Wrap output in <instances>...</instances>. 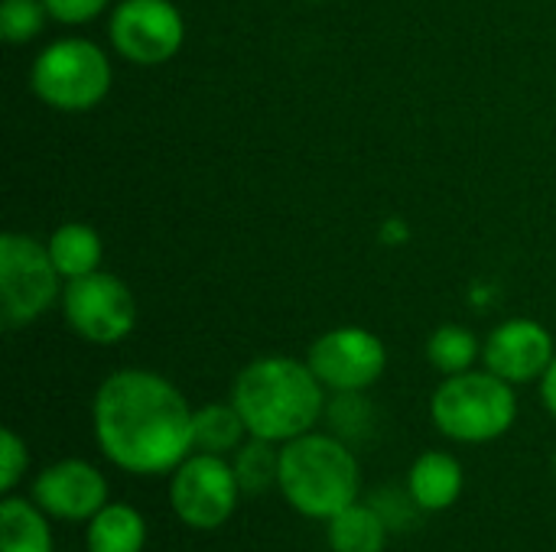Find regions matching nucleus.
I'll return each mask as SVG.
<instances>
[{
	"instance_id": "1",
	"label": "nucleus",
	"mask_w": 556,
	"mask_h": 552,
	"mask_svg": "<svg viewBox=\"0 0 556 552\" xmlns=\"http://www.w3.org/2000/svg\"><path fill=\"white\" fill-rule=\"evenodd\" d=\"M192 407L182 390L156 371L124 368L101 381L91 400L98 452L137 478L173 475L192 446Z\"/></svg>"
},
{
	"instance_id": "2",
	"label": "nucleus",
	"mask_w": 556,
	"mask_h": 552,
	"mask_svg": "<svg viewBox=\"0 0 556 552\" xmlns=\"http://www.w3.org/2000/svg\"><path fill=\"white\" fill-rule=\"evenodd\" d=\"M231 403L241 413L248 436L283 446L326 413V387L306 361L267 355L244 364L231 384Z\"/></svg>"
},
{
	"instance_id": "3",
	"label": "nucleus",
	"mask_w": 556,
	"mask_h": 552,
	"mask_svg": "<svg viewBox=\"0 0 556 552\" xmlns=\"http://www.w3.org/2000/svg\"><path fill=\"white\" fill-rule=\"evenodd\" d=\"M277 491L306 521L326 524L362 495V465L336 433H303L280 446Z\"/></svg>"
},
{
	"instance_id": "4",
	"label": "nucleus",
	"mask_w": 556,
	"mask_h": 552,
	"mask_svg": "<svg viewBox=\"0 0 556 552\" xmlns=\"http://www.w3.org/2000/svg\"><path fill=\"white\" fill-rule=\"evenodd\" d=\"M430 420L437 433L463 446H485L502 439L518 420L515 384L492 371L450 374L430 397Z\"/></svg>"
},
{
	"instance_id": "5",
	"label": "nucleus",
	"mask_w": 556,
	"mask_h": 552,
	"mask_svg": "<svg viewBox=\"0 0 556 552\" xmlns=\"http://www.w3.org/2000/svg\"><path fill=\"white\" fill-rule=\"evenodd\" d=\"M29 85L36 98L55 111H91L111 91V62L91 39H55L33 59Z\"/></svg>"
},
{
	"instance_id": "6",
	"label": "nucleus",
	"mask_w": 556,
	"mask_h": 552,
	"mask_svg": "<svg viewBox=\"0 0 556 552\" xmlns=\"http://www.w3.org/2000/svg\"><path fill=\"white\" fill-rule=\"evenodd\" d=\"M241 485L228 455L192 452L169 475V511L189 530L225 527L241 501Z\"/></svg>"
},
{
	"instance_id": "7",
	"label": "nucleus",
	"mask_w": 556,
	"mask_h": 552,
	"mask_svg": "<svg viewBox=\"0 0 556 552\" xmlns=\"http://www.w3.org/2000/svg\"><path fill=\"white\" fill-rule=\"evenodd\" d=\"M59 270L49 244L7 231L0 238V309L10 329L29 325L49 312L59 296Z\"/></svg>"
},
{
	"instance_id": "8",
	"label": "nucleus",
	"mask_w": 556,
	"mask_h": 552,
	"mask_svg": "<svg viewBox=\"0 0 556 552\" xmlns=\"http://www.w3.org/2000/svg\"><path fill=\"white\" fill-rule=\"evenodd\" d=\"M62 312L68 329L91 345H117L137 325L134 293L121 277L104 270L68 280L62 290Z\"/></svg>"
},
{
	"instance_id": "9",
	"label": "nucleus",
	"mask_w": 556,
	"mask_h": 552,
	"mask_svg": "<svg viewBox=\"0 0 556 552\" xmlns=\"http://www.w3.org/2000/svg\"><path fill=\"white\" fill-rule=\"evenodd\" d=\"M306 364L319 377V384L332 394H365L375 387L388 368L384 342L358 325H342L319 335L309 345Z\"/></svg>"
},
{
	"instance_id": "10",
	"label": "nucleus",
	"mask_w": 556,
	"mask_h": 552,
	"mask_svg": "<svg viewBox=\"0 0 556 552\" xmlns=\"http://www.w3.org/2000/svg\"><path fill=\"white\" fill-rule=\"evenodd\" d=\"M111 46L134 65L169 62L186 39V23L169 0H121L108 20Z\"/></svg>"
},
{
	"instance_id": "11",
	"label": "nucleus",
	"mask_w": 556,
	"mask_h": 552,
	"mask_svg": "<svg viewBox=\"0 0 556 552\" xmlns=\"http://www.w3.org/2000/svg\"><path fill=\"white\" fill-rule=\"evenodd\" d=\"M29 498L59 524H88L111 501V488L98 465L59 459L33 478Z\"/></svg>"
},
{
	"instance_id": "12",
	"label": "nucleus",
	"mask_w": 556,
	"mask_h": 552,
	"mask_svg": "<svg viewBox=\"0 0 556 552\" xmlns=\"http://www.w3.org/2000/svg\"><path fill=\"white\" fill-rule=\"evenodd\" d=\"M554 355L551 332L534 319H508L482 345L485 371L498 374L508 384L541 381L547 374Z\"/></svg>"
},
{
	"instance_id": "13",
	"label": "nucleus",
	"mask_w": 556,
	"mask_h": 552,
	"mask_svg": "<svg viewBox=\"0 0 556 552\" xmlns=\"http://www.w3.org/2000/svg\"><path fill=\"white\" fill-rule=\"evenodd\" d=\"M463 488H466V468L456 455L443 449H430L417 455L407 472V491L424 514L450 511L463 498Z\"/></svg>"
},
{
	"instance_id": "14",
	"label": "nucleus",
	"mask_w": 556,
	"mask_h": 552,
	"mask_svg": "<svg viewBox=\"0 0 556 552\" xmlns=\"http://www.w3.org/2000/svg\"><path fill=\"white\" fill-rule=\"evenodd\" d=\"M0 552H55L52 517L33 498L3 495V501H0Z\"/></svg>"
},
{
	"instance_id": "15",
	"label": "nucleus",
	"mask_w": 556,
	"mask_h": 552,
	"mask_svg": "<svg viewBox=\"0 0 556 552\" xmlns=\"http://www.w3.org/2000/svg\"><path fill=\"white\" fill-rule=\"evenodd\" d=\"M143 547H147V521L127 501H108L85 524L88 552H143Z\"/></svg>"
},
{
	"instance_id": "16",
	"label": "nucleus",
	"mask_w": 556,
	"mask_h": 552,
	"mask_svg": "<svg viewBox=\"0 0 556 552\" xmlns=\"http://www.w3.org/2000/svg\"><path fill=\"white\" fill-rule=\"evenodd\" d=\"M388 540L391 527L371 501H355L326 521V543L332 552H384Z\"/></svg>"
},
{
	"instance_id": "17",
	"label": "nucleus",
	"mask_w": 556,
	"mask_h": 552,
	"mask_svg": "<svg viewBox=\"0 0 556 552\" xmlns=\"http://www.w3.org/2000/svg\"><path fill=\"white\" fill-rule=\"evenodd\" d=\"M248 426L235 403H208L192 413V446L195 452L212 455H235L248 442Z\"/></svg>"
},
{
	"instance_id": "18",
	"label": "nucleus",
	"mask_w": 556,
	"mask_h": 552,
	"mask_svg": "<svg viewBox=\"0 0 556 552\" xmlns=\"http://www.w3.org/2000/svg\"><path fill=\"white\" fill-rule=\"evenodd\" d=\"M49 254H52L55 270L65 280H78V277H88V273L101 270L104 247H101V238H98V231L91 224L68 221L49 238Z\"/></svg>"
},
{
	"instance_id": "19",
	"label": "nucleus",
	"mask_w": 556,
	"mask_h": 552,
	"mask_svg": "<svg viewBox=\"0 0 556 552\" xmlns=\"http://www.w3.org/2000/svg\"><path fill=\"white\" fill-rule=\"evenodd\" d=\"M235 475H238V485L244 495H264L270 488H277V478H280V449L274 442H264V439H248L235 459Z\"/></svg>"
},
{
	"instance_id": "20",
	"label": "nucleus",
	"mask_w": 556,
	"mask_h": 552,
	"mask_svg": "<svg viewBox=\"0 0 556 552\" xmlns=\"http://www.w3.org/2000/svg\"><path fill=\"white\" fill-rule=\"evenodd\" d=\"M482 355L479 348V338L463 329V325H440L430 342H427V361L443 374H463V371H472L476 358Z\"/></svg>"
},
{
	"instance_id": "21",
	"label": "nucleus",
	"mask_w": 556,
	"mask_h": 552,
	"mask_svg": "<svg viewBox=\"0 0 556 552\" xmlns=\"http://www.w3.org/2000/svg\"><path fill=\"white\" fill-rule=\"evenodd\" d=\"M326 416L332 423V433L345 439L349 446L355 439H365L375 429V413L371 403L362 394H336L332 403H326Z\"/></svg>"
},
{
	"instance_id": "22",
	"label": "nucleus",
	"mask_w": 556,
	"mask_h": 552,
	"mask_svg": "<svg viewBox=\"0 0 556 552\" xmlns=\"http://www.w3.org/2000/svg\"><path fill=\"white\" fill-rule=\"evenodd\" d=\"M46 3L42 0H3L0 7V36L13 46L29 42L46 26Z\"/></svg>"
},
{
	"instance_id": "23",
	"label": "nucleus",
	"mask_w": 556,
	"mask_h": 552,
	"mask_svg": "<svg viewBox=\"0 0 556 552\" xmlns=\"http://www.w3.org/2000/svg\"><path fill=\"white\" fill-rule=\"evenodd\" d=\"M0 455H3L0 459V465H3V472H0V491L3 495H13L16 485L23 482L26 468H29V449L20 439V433L3 429V436H0Z\"/></svg>"
},
{
	"instance_id": "24",
	"label": "nucleus",
	"mask_w": 556,
	"mask_h": 552,
	"mask_svg": "<svg viewBox=\"0 0 556 552\" xmlns=\"http://www.w3.org/2000/svg\"><path fill=\"white\" fill-rule=\"evenodd\" d=\"M371 508L388 521L391 534H394V530L410 527V521H414V517H417V511H420L407 488H404V491H391V488H384V491L371 495Z\"/></svg>"
},
{
	"instance_id": "25",
	"label": "nucleus",
	"mask_w": 556,
	"mask_h": 552,
	"mask_svg": "<svg viewBox=\"0 0 556 552\" xmlns=\"http://www.w3.org/2000/svg\"><path fill=\"white\" fill-rule=\"evenodd\" d=\"M42 3H46L52 20H59L65 26H78V23L101 16L111 0H42Z\"/></svg>"
},
{
	"instance_id": "26",
	"label": "nucleus",
	"mask_w": 556,
	"mask_h": 552,
	"mask_svg": "<svg viewBox=\"0 0 556 552\" xmlns=\"http://www.w3.org/2000/svg\"><path fill=\"white\" fill-rule=\"evenodd\" d=\"M541 400L551 410V416H556V355L554 361H551V368H547V374L541 377Z\"/></svg>"
},
{
	"instance_id": "27",
	"label": "nucleus",
	"mask_w": 556,
	"mask_h": 552,
	"mask_svg": "<svg viewBox=\"0 0 556 552\" xmlns=\"http://www.w3.org/2000/svg\"><path fill=\"white\" fill-rule=\"evenodd\" d=\"M309 3H326V0H309Z\"/></svg>"
},
{
	"instance_id": "28",
	"label": "nucleus",
	"mask_w": 556,
	"mask_h": 552,
	"mask_svg": "<svg viewBox=\"0 0 556 552\" xmlns=\"http://www.w3.org/2000/svg\"><path fill=\"white\" fill-rule=\"evenodd\" d=\"M554 472H556V452H554Z\"/></svg>"
}]
</instances>
